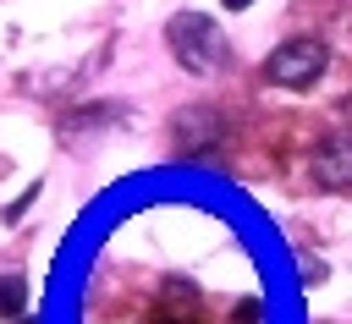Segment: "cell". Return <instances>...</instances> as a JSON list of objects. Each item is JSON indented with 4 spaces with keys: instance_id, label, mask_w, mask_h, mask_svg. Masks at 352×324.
<instances>
[{
    "instance_id": "1",
    "label": "cell",
    "mask_w": 352,
    "mask_h": 324,
    "mask_svg": "<svg viewBox=\"0 0 352 324\" xmlns=\"http://www.w3.org/2000/svg\"><path fill=\"white\" fill-rule=\"evenodd\" d=\"M165 44H170L176 66H187L192 77H209V71H220V66H226V38H220V27H214L209 16H198V11L170 16Z\"/></svg>"
},
{
    "instance_id": "2",
    "label": "cell",
    "mask_w": 352,
    "mask_h": 324,
    "mask_svg": "<svg viewBox=\"0 0 352 324\" xmlns=\"http://www.w3.org/2000/svg\"><path fill=\"white\" fill-rule=\"evenodd\" d=\"M324 66H330V49L319 38H286L264 60V82H275V88H308V82L324 77Z\"/></svg>"
},
{
    "instance_id": "3",
    "label": "cell",
    "mask_w": 352,
    "mask_h": 324,
    "mask_svg": "<svg viewBox=\"0 0 352 324\" xmlns=\"http://www.w3.org/2000/svg\"><path fill=\"white\" fill-rule=\"evenodd\" d=\"M220 137H226V115H220L214 104H192V110H182V115L170 121V143H176L182 154H214Z\"/></svg>"
},
{
    "instance_id": "4",
    "label": "cell",
    "mask_w": 352,
    "mask_h": 324,
    "mask_svg": "<svg viewBox=\"0 0 352 324\" xmlns=\"http://www.w3.org/2000/svg\"><path fill=\"white\" fill-rule=\"evenodd\" d=\"M308 176H314L319 187H330V192L352 187V132H330V137H319L314 154H308Z\"/></svg>"
},
{
    "instance_id": "5",
    "label": "cell",
    "mask_w": 352,
    "mask_h": 324,
    "mask_svg": "<svg viewBox=\"0 0 352 324\" xmlns=\"http://www.w3.org/2000/svg\"><path fill=\"white\" fill-rule=\"evenodd\" d=\"M143 324H204V313H198V302L187 297L182 308H160V313H148Z\"/></svg>"
},
{
    "instance_id": "6",
    "label": "cell",
    "mask_w": 352,
    "mask_h": 324,
    "mask_svg": "<svg viewBox=\"0 0 352 324\" xmlns=\"http://www.w3.org/2000/svg\"><path fill=\"white\" fill-rule=\"evenodd\" d=\"M22 302H28L22 280H16V275H6V280H0V313H6V319H16V313H22Z\"/></svg>"
},
{
    "instance_id": "7",
    "label": "cell",
    "mask_w": 352,
    "mask_h": 324,
    "mask_svg": "<svg viewBox=\"0 0 352 324\" xmlns=\"http://www.w3.org/2000/svg\"><path fill=\"white\" fill-rule=\"evenodd\" d=\"M226 5H231V11H242V5H253V0H226Z\"/></svg>"
},
{
    "instance_id": "8",
    "label": "cell",
    "mask_w": 352,
    "mask_h": 324,
    "mask_svg": "<svg viewBox=\"0 0 352 324\" xmlns=\"http://www.w3.org/2000/svg\"><path fill=\"white\" fill-rule=\"evenodd\" d=\"M16 324H28V319H16Z\"/></svg>"
}]
</instances>
